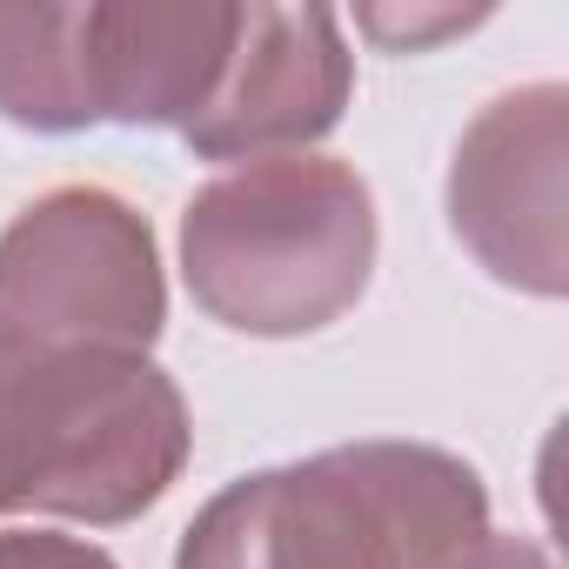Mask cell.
<instances>
[{"instance_id": "6da1fadb", "label": "cell", "mask_w": 569, "mask_h": 569, "mask_svg": "<svg viewBox=\"0 0 569 569\" xmlns=\"http://www.w3.org/2000/svg\"><path fill=\"white\" fill-rule=\"evenodd\" d=\"M489 536L482 476L436 442H342L201 502L174 569H462Z\"/></svg>"}, {"instance_id": "7a4b0ae2", "label": "cell", "mask_w": 569, "mask_h": 569, "mask_svg": "<svg viewBox=\"0 0 569 569\" xmlns=\"http://www.w3.org/2000/svg\"><path fill=\"white\" fill-rule=\"evenodd\" d=\"M376 194L336 154L214 174L181 214V281L208 322L289 342L342 322L376 274Z\"/></svg>"}, {"instance_id": "3957f363", "label": "cell", "mask_w": 569, "mask_h": 569, "mask_svg": "<svg viewBox=\"0 0 569 569\" xmlns=\"http://www.w3.org/2000/svg\"><path fill=\"white\" fill-rule=\"evenodd\" d=\"M194 422L174 376L128 349L0 369V516L134 522L188 469Z\"/></svg>"}, {"instance_id": "277c9868", "label": "cell", "mask_w": 569, "mask_h": 569, "mask_svg": "<svg viewBox=\"0 0 569 569\" xmlns=\"http://www.w3.org/2000/svg\"><path fill=\"white\" fill-rule=\"evenodd\" d=\"M168 322L154 228L134 201L94 181L48 188L0 234V369L128 349L148 356Z\"/></svg>"}, {"instance_id": "5b68a950", "label": "cell", "mask_w": 569, "mask_h": 569, "mask_svg": "<svg viewBox=\"0 0 569 569\" xmlns=\"http://www.w3.org/2000/svg\"><path fill=\"white\" fill-rule=\"evenodd\" d=\"M569 88L529 81L496 94L456 141L449 228L502 289L556 302L569 289Z\"/></svg>"}, {"instance_id": "8992f818", "label": "cell", "mask_w": 569, "mask_h": 569, "mask_svg": "<svg viewBox=\"0 0 569 569\" xmlns=\"http://www.w3.org/2000/svg\"><path fill=\"white\" fill-rule=\"evenodd\" d=\"M356 94V54L329 8H241L234 48L214 94L181 128L201 161H274L309 154L342 128Z\"/></svg>"}, {"instance_id": "52a82bcc", "label": "cell", "mask_w": 569, "mask_h": 569, "mask_svg": "<svg viewBox=\"0 0 569 569\" xmlns=\"http://www.w3.org/2000/svg\"><path fill=\"white\" fill-rule=\"evenodd\" d=\"M241 0H88L94 114L121 128H188L221 81Z\"/></svg>"}, {"instance_id": "ba28073f", "label": "cell", "mask_w": 569, "mask_h": 569, "mask_svg": "<svg viewBox=\"0 0 569 569\" xmlns=\"http://www.w3.org/2000/svg\"><path fill=\"white\" fill-rule=\"evenodd\" d=\"M0 121L34 134L101 128L88 81V8H0Z\"/></svg>"}, {"instance_id": "9c48e42d", "label": "cell", "mask_w": 569, "mask_h": 569, "mask_svg": "<svg viewBox=\"0 0 569 569\" xmlns=\"http://www.w3.org/2000/svg\"><path fill=\"white\" fill-rule=\"evenodd\" d=\"M482 21H489V8H362L356 14V28L369 41H382L389 54H422V48L456 41Z\"/></svg>"}, {"instance_id": "30bf717a", "label": "cell", "mask_w": 569, "mask_h": 569, "mask_svg": "<svg viewBox=\"0 0 569 569\" xmlns=\"http://www.w3.org/2000/svg\"><path fill=\"white\" fill-rule=\"evenodd\" d=\"M0 569H121L101 542L61 529H0Z\"/></svg>"}, {"instance_id": "8fae6325", "label": "cell", "mask_w": 569, "mask_h": 569, "mask_svg": "<svg viewBox=\"0 0 569 569\" xmlns=\"http://www.w3.org/2000/svg\"><path fill=\"white\" fill-rule=\"evenodd\" d=\"M462 569H549V556H542L529 536H496V529H489Z\"/></svg>"}]
</instances>
